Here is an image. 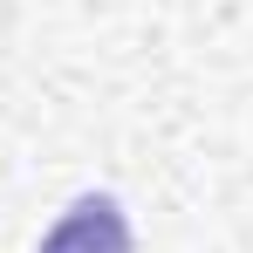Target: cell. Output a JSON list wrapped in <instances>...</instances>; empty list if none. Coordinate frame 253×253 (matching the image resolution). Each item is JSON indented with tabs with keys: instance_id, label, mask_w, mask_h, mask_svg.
<instances>
[{
	"instance_id": "1",
	"label": "cell",
	"mask_w": 253,
	"mask_h": 253,
	"mask_svg": "<svg viewBox=\"0 0 253 253\" xmlns=\"http://www.w3.org/2000/svg\"><path fill=\"white\" fill-rule=\"evenodd\" d=\"M42 253H130V219L117 199H76V206L62 212L55 226H48Z\"/></svg>"
}]
</instances>
